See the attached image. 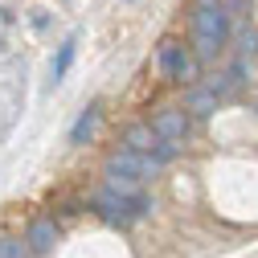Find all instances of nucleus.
<instances>
[{
  "instance_id": "nucleus-1",
  "label": "nucleus",
  "mask_w": 258,
  "mask_h": 258,
  "mask_svg": "<svg viewBox=\"0 0 258 258\" xmlns=\"http://www.w3.org/2000/svg\"><path fill=\"white\" fill-rule=\"evenodd\" d=\"M160 168V160L152 152H136V148H119L107 156V184L119 192H136L144 180H152Z\"/></svg>"
},
{
  "instance_id": "nucleus-2",
  "label": "nucleus",
  "mask_w": 258,
  "mask_h": 258,
  "mask_svg": "<svg viewBox=\"0 0 258 258\" xmlns=\"http://www.w3.org/2000/svg\"><path fill=\"white\" fill-rule=\"evenodd\" d=\"M225 37H230V13H225L221 5H201L197 9V57L209 61L217 57V49L225 45Z\"/></svg>"
},
{
  "instance_id": "nucleus-3",
  "label": "nucleus",
  "mask_w": 258,
  "mask_h": 258,
  "mask_svg": "<svg viewBox=\"0 0 258 258\" xmlns=\"http://www.w3.org/2000/svg\"><path fill=\"white\" fill-rule=\"evenodd\" d=\"M90 209L99 213L107 225H132L136 221V209H132V192H119V188H103V192H94V201Z\"/></svg>"
},
{
  "instance_id": "nucleus-4",
  "label": "nucleus",
  "mask_w": 258,
  "mask_h": 258,
  "mask_svg": "<svg viewBox=\"0 0 258 258\" xmlns=\"http://www.w3.org/2000/svg\"><path fill=\"white\" fill-rule=\"evenodd\" d=\"M188 123H192L188 107H184V111H180V107H164V111L152 119V127H156L160 140H184V136H188Z\"/></svg>"
},
{
  "instance_id": "nucleus-5",
  "label": "nucleus",
  "mask_w": 258,
  "mask_h": 258,
  "mask_svg": "<svg viewBox=\"0 0 258 258\" xmlns=\"http://www.w3.org/2000/svg\"><path fill=\"white\" fill-rule=\"evenodd\" d=\"M184 107H188V115H192V119H209V115L221 107V94H217V90H209V86H192Z\"/></svg>"
},
{
  "instance_id": "nucleus-6",
  "label": "nucleus",
  "mask_w": 258,
  "mask_h": 258,
  "mask_svg": "<svg viewBox=\"0 0 258 258\" xmlns=\"http://www.w3.org/2000/svg\"><path fill=\"white\" fill-rule=\"evenodd\" d=\"M29 250H33V254H49L53 246H57V225L49 221V217H41V221H33V225H29Z\"/></svg>"
},
{
  "instance_id": "nucleus-7",
  "label": "nucleus",
  "mask_w": 258,
  "mask_h": 258,
  "mask_svg": "<svg viewBox=\"0 0 258 258\" xmlns=\"http://www.w3.org/2000/svg\"><path fill=\"white\" fill-rule=\"evenodd\" d=\"M123 144L127 148H136V152H152L156 144H160V136H156V127L152 123H132L123 132Z\"/></svg>"
},
{
  "instance_id": "nucleus-8",
  "label": "nucleus",
  "mask_w": 258,
  "mask_h": 258,
  "mask_svg": "<svg viewBox=\"0 0 258 258\" xmlns=\"http://www.w3.org/2000/svg\"><path fill=\"white\" fill-rule=\"evenodd\" d=\"M74 49H78V37H66V41L57 45V53H53V61H49V82H53V86L66 78L70 61H74Z\"/></svg>"
},
{
  "instance_id": "nucleus-9",
  "label": "nucleus",
  "mask_w": 258,
  "mask_h": 258,
  "mask_svg": "<svg viewBox=\"0 0 258 258\" xmlns=\"http://www.w3.org/2000/svg\"><path fill=\"white\" fill-rule=\"evenodd\" d=\"M99 115H103V111H99V103H90V107L78 115V123L70 127V144H74V148H78V144H86V140L94 136V127H99Z\"/></svg>"
},
{
  "instance_id": "nucleus-10",
  "label": "nucleus",
  "mask_w": 258,
  "mask_h": 258,
  "mask_svg": "<svg viewBox=\"0 0 258 258\" xmlns=\"http://www.w3.org/2000/svg\"><path fill=\"white\" fill-rule=\"evenodd\" d=\"M180 53H184V45H180L176 37L160 41V53H156V61H160V74H164V78H172V74H176V61H180Z\"/></svg>"
},
{
  "instance_id": "nucleus-11",
  "label": "nucleus",
  "mask_w": 258,
  "mask_h": 258,
  "mask_svg": "<svg viewBox=\"0 0 258 258\" xmlns=\"http://www.w3.org/2000/svg\"><path fill=\"white\" fill-rule=\"evenodd\" d=\"M234 41H238V53H242V57H258V29L238 25V29H234Z\"/></svg>"
},
{
  "instance_id": "nucleus-12",
  "label": "nucleus",
  "mask_w": 258,
  "mask_h": 258,
  "mask_svg": "<svg viewBox=\"0 0 258 258\" xmlns=\"http://www.w3.org/2000/svg\"><path fill=\"white\" fill-rule=\"evenodd\" d=\"M176 152H180V144H176V140H160V144L152 148V156L160 160V164H168V160H172Z\"/></svg>"
},
{
  "instance_id": "nucleus-13",
  "label": "nucleus",
  "mask_w": 258,
  "mask_h": 258,
  "mask_svg": "<svg viewBox=\"0 0 258 258\" xmlns=\"http://www.w3.org/2000/svg\"><path fill=\"white\" fill-rule=\"evenodd\" d=\"M25 242H17V238H0V258H25Z\"/></svg>"
},
{
  "instance_id": "nucleus-14",
  "label": "nucleus",
  "mask_w": 258,
  "mask_h": 258,
  "mask_svg": "<svg viewBox=\"0 0 258 258\" xmlns=\"http://www.w3.org/2000/svg\"><path fill=\"white\" fill-rule=\"evenodd\" d=\"M205 86H209V90H217V94H221V99H225V94H230V90H234V78H230V74H213V78H209Z\"/></svg>"
},
{
  "instance_id": "nucleus-15",
  "label": "nucleus",
  "mask_w": 258,
  "mask_h": 258,
  "mask_svg": "<svg viewBox=\"0 0 258 258\" xmlns=\"http://www.w3.org/2000/svg\"><path fill=\"white\" fill-rule=\"evenodd\" d=\"M221 9H230V13H242V9H246V0H225Z\"/></svg>"
},
{
  "instance_id": "nucleus-16",
  "label": "nucleus",
  "mask_w": 258,
  "mask_h": 258,
  "mask_svg": "<svg viewBox=\"0 0 258 258\" xmlns=\"http://www.w3.org/2000/svg\"><path fill=\"white\" fill-rule=\"evenodd\" d=\"M201 5H217V0H201Z\"/></svg>"
},
{
  "instance_id": "nucleus-17",
  "label": "nucleus",
  "mask_w": 258,
  "mask_h": 258,
  "mask_svg": "<svg viewBox=\"0 0 258 258\" xmlns=\"http://www.w3.org/2000/svg\"><path fill=\"white\" fill-rule=\"evenodd\" d=\"M127 5H136V0H127Z\"/></svg>"
}]
</instances>
